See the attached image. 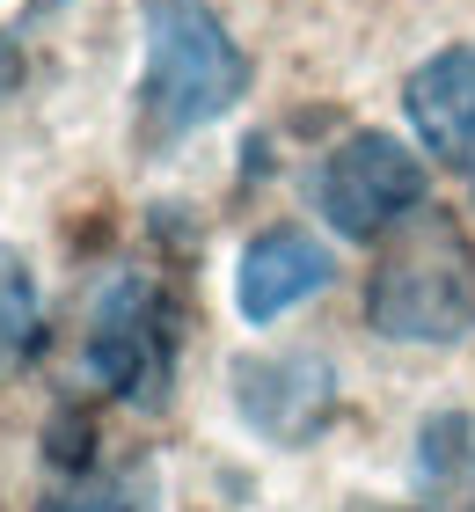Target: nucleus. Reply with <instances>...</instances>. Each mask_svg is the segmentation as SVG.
Wrapping results in <instances>:
<instances>
[{
	"mask_svg": "<svg viewBox=\"0 0 475 512\" xmlns=\"http://www.w3.org/2000/svg\"><path fill=\"white\" fill-rule=\"evenodd\" d=\"M417 483L432 498H475V417L446 410L417 432Z\"/></svg>",
	"mask_w": 475,
	"mask_h": 512,
	"instance_id": "6e6552de",
	"label": "nucleus"
},
{
	"mask_svg": "<svg viewBox=\"0 0 475 512\" xmlns=\"http://www.w3.org/2000/svg\"><path fill=\"white\" fill-rule=\"evenodd\" d=\"M22 81V52H15V44L8 37H0V96H8V88Z\"/></svg>",
	"mask_w": 475,
	"mask_h": 512,
	"instance_id": "9b49d317",
	"label": "nucleus"
},
{
	"mask_svg": "<svg viewBox=\"0 0 475 512\" xmlns=\"http://www.w3.org/2000/svg\"><path fill=\"white\" fill-rule=\"evenodd\" d=\"M37 512H154V483L147 476H81L52 491Z\"/></svg>",
	"mask_w": 475,
	"mask_h": 512,
	"instance_id": "9d476101",
	"label": "nucleus"
},
{
	"mask_svg": "<svg viewBox=\"0 0 475 512\" xmlns=\"http://www.w3.org/2000/svg\"><path fill=\"white\" fill-rule=\"evenodd\" d=\"M176 352H183V308L154 271H125L110 278V293L95 300L88 322V374L110 395L154 410L176 381Z\"/></svg>",
	"mask_w": 475,
	"mask_h": 512,
	"instance_id": "7ed1b4c3",
	"label": "nucleus"
},
{
	"mask_svg": "<svg viewBox=\"0 0 475 512\" xmlns=\"http://www.w3.org/2000/svg\"><path fill=\"white\" fill-rule=\"evenodd\" d=\"M315 205L351 242H380L424 205V161L388 132H351L315 176Z\"/></svg>",
	"mask_w": 475,
	"mask_h": 512,
	"instance_id": "20e7f679",
	"label": "nucleus"
},
{
	"mask_svg": "<svg viewBox=\"0 0 475 512\" xmlns=\"http://www.w3.org/2000/svg\"><path fill=\"white\" fill-rule=\"evenodd\" d=\"M234 403L264 439L278 447H307L329 410H337V374L315 352H271V359H242L234 366Z\"/></svg>",
	"mask_w": 475,
	"mask_h": 512,
	"instance_id": "39448f33",
	"label": "nucleus"
},
{
	"mask_svg": "<svg viewBox=\"0 0 475 512\" xmlns=\"http://www.w3.org/2000/svg\"><path fill=\"white\" fill-rule=\"evenodd\" d=\"M329 286V249L300 227H271L242 249V271H234V300H242L249 322H278L285 308L315 300Z\"/></svg>",
	"mask_w": 475,
	"mask_h": 512,
	"instance_id": "423d86ee",
	"label": "nucleus"
},
{
	"mask_svg": "<svg viewBox=\"0 0 475 512\" xmlns=\"http://www.w3.org/2000/svg\"><path fill=\"white\" fill-rule=\"evenodd\" d=\"M37 344V278L22 264V249L0 242V366H15Z\"/></svg>",
	"mask_w": 475,
	"mask_h": 512,
	"instance_id": "1a4fd4ad",
	"label": "nucleus"
},
{
	"mask_svg": "<svg viewBox=\"0 0 475 512\" xmlns=\"http://www.w3.org/2000/svg\"><path fill=\"white\" fill-rule=\"evenodd\" d=\"M366 315L380 337L402 344H454L475 322V249L461 242L454 220H417L410 235H395V249L380 256Z\"/></svg>",
	"mask_w": 475,
	"mask_h": 512,
	"instance_id": "f03ea898",
	"label": "nucleus"
},
{
	"mask_svg": "<svg viewBox=\"0 0 475 512\" xmlns=\"http://www.w3.org/2000/svg\"><path fill=\"white\" fill-rule=\"evenodd\" d=\"M402 103H410V125H417L424 147L468 169V161H475V44H446V52H432L410 74Z\"/></svg>",
	"mask_w": 475,
	"mask_h": 512,
	"instance_id": "0eeeda50",
	"label": "nucleus"
},
{
	"mask_svg": "<svg viewBox=\"0 0 475 512\" xmlns=\"http://www.w3.org/2000/svg\"><path fill=\"white\" fill-rule=\"evenodd\" d=\"M249 88V59L227 37V22L205 0H154L147 8V81H139V110L161 139L198 132L227 118Z\"/></svg>",
	"mask_w": 475,
	"mask_h": 512,
	"instance_id": "f257e3e1",
	"label": "nucleus"
}]
</instances>
